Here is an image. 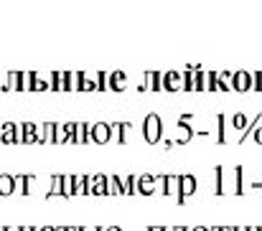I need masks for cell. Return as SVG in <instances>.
Instances as JSON below:
<instances>
[{
	"label": "cell",
	"mask_w": 262,
	"mask_h": 231,
	"mask_svg": "<svg viewBox=\"0 0 262 231\" xmlns=\"http://www.w3.org/2000/svg\"><path fill=\"white\" fill-rule=\"evenodd\" d=\"M219 231H234V226H219Z\"/></svg>",
	"instance_id": "19"
},
{
	"label": "cell",
	"mask_w": 262,
	"mask_h": 231,
	"mask_svg": "<svg viewBox=\"0 0 262 231\" xmlns=\"http://www.w3.org/2000/svg\"><path fill=\"white\" fill-rule=\"evenodd\" d=\"M232 86H234V89H239V91H247V89L252 86V77H250L247 72H239V74H234V77H232Z\"/></svg>",
	"instance_id": "9"
},
{
	"label": "cell",
	"mask_w": 262,
	"mask_h": 231,
	"mask_svg": "<svg viewBox=\"0 0 262 231\" xmlns=\"http://www.w3.org/2000/svg\"><path fill=\"white\" fill-rule=\"evenodd\" d=\"M110 86H112V89H125V74H122V72L110 74Z\"/></svg>",
	"instance_id": "12"
},
{
	"label": "cell",
	"mask_w": 262,
	"mask_h": 231,
	"mask_svg": "<svg viewBox=\"0 0 262 231\" xmlns=\"http://www.w3.org/2000/svg\"><path fill=\"white\" fill-rule=\"evenodd\" d=\"M173 229H176V231H188L186 226H173Z\"/></svg>",
	"instance_id": "23"
},
{
	"label": "cell",
	"mask_w": 262,
	"mask_h": 231,
	"mask_svg": "<svg viewBox=\"0 0 262 231\" xmlns=\"http://www.w3.org/2000/svg\"><path fill=\"white\" fill-rule=\"evenodd\" d=\"M188 231H209V226H193V229H188Z\"/></svg>",
	"instance_id": "16"
},
{
	"label": "cell",
	"mask_w": 262,
	"mask_h": 231,
	"mask_svg": "<svg viewBox=\"0 0 262 231\" xmlns=\"http://www.w3.org/2000/svg\"><path fill=\"white\" fill-rule=\"evenodd\" d=\"M199 188V178L191 175V173H183L178 175V201H186L188 196H193Z\"/></svg>",
	"instance_id": "1"
},
{
	"label": "cell",
	"mask_w": 262,
	"mask_h": 231,
	"mask_svg": "<svg viewBox=\"0 0 262 231\" xmlns=\"http://www.w3.org/2000/svg\"><path fill=\"white\" fill-rule=\"evenodd\" d=\"M43 231H54V229H43Z\"/></svg>",
	"instance_id": "26"
},
{
	"label": "cell",
	"mask_w": 262,
	"mask_h": 231,
	"mask_svg": "<svg viewBox=\"0 0 262 231\" xmlns=\"http://www.w3.org/2000/svg\"><path fill=\"white\" fill-rule=\"evenodd\" d=\"M148 231H163V226H148Z\"/></svg>",
	"instance_id": "18"
},
{
	"label": "cell",
	"mask_w": 262,
	"mask_h": 231,
	"mask_svg": "<svg viewBox=\"0 0 262 231\" xmlns=\"http://www.w3.org/2000/svg\"><path fill=\"white\" fill-rule=\"evenodd\" d=\"M156 191H158V175H150V173L138 175V193L140 196H153Z\"/></svg>",
	"instance_id": "5"
},
{
	"label": "cell",
	"mask_w": 262,
	"mask_h": 231,
	"mask_svg": "<svg viewBox=\"0 0 262 231\" xmlns=\"http://www.w3.org/2000/svg\"><path fill=\"white\" fill-rule=\"evenodd\" d=\"M247 137H252L255 143H262V127H252V130H247Z\"/></svg>",
	"instance_id": "15"
},
{
	"label": "cell",
	"mask_w": 262,
	"mask_h": 231,
	"mask_svg": "<svg viewBox=\"0 0 262 231\" xmlns=\"http://www.w3.org/2000/svg\"><path fill=\"white\" fill-rule=\"evenodd\" d=\"M107 231H122L120 226H107Z\"/></svg>",
	"instance_id": "20"
},
{
	"label": "cell",
	"mask_w": 262,
	"mask_h": 231,
	"mask_svg": "<svg viewBox=\"0 0 262 231\" xmlns=\"http://www.w3.org/2000/svg\"><path fill=\"white\" fill-rule=\"evenodd\" d=\"M247 231H260V226H247Z\"/></svg>",
	"instance_id": "22"
},
{
	"label": "cell",
	"mask_w": 262,
	"mask_h": 231,
	"mask_svg": "<svg viewBox=\"0 0 262 231\" xmlns=\"http://www.w3.org/2000/svg\"><path fill=\"white\" fill-rule=\"evenodd\" d=\"M64 196L67 198L74 196V175H64Z\"/></svg>",
	"instance_id": "14"
},
{
	"label": "cell",
	"mask_w": 262,
	"mask_h": 231,
	"mask_svg": "<svg viewBox=\"0 0 262 231\" xmlns=\"http://www.w3.org/2000/svg\"><path fill=\"white\" fill-rule=\"evenodd\" d=\"M74 196H87V175H74Z\"/></svg>",
	"instance_id": "10"
},
{
	"label": "cell",
	"mask_w": 262,
	"mask_h": 231,
	"mask_svg": "<svg viewBox=\"0 0 262 231\" xmlns=\"http://www.w3.org/2000/svg\"><path fill=\"white\" fill-rule=\"evenodd\" d=\"M163 231H176V229H173V226H168V229H163Z\"/></svg>",
	"instance_id": "24"
},
{
	"label": "cell",
	"mask_w": 262,
	"mask_h": 231,
	"mask_svg": "<svg viewBox=\"0 0 262 231\" xmlns=\"http://www.w3.org/2000/svg\"><path fill=\"white\" fill-rule=\"evenodd\" d=\"M143 132H145V140H148V143H158V140H161V132H163L161 117H158V114H148V117H145Z\"/></svg>",
	"instance_id": "2"
},
{
	"label": "cell",
	"mask_w": 262,
	"mask_h": 231,
	"mask_svg": "<svg viewBox=\"0 0 262 231\" xmlns=\"http://www.w3.org/2000/svg\"><path fill=\"white\" fill-rule=\"evenodd\" d=\"M67 231H82V226H67Z\"/></svg>",
	"instance_id": "17"
},
{
	"label": "cell",
	"mask_w": 262,
	"mask_h": 231,
	"mask_svg": "<svg viewBox=\"0 0 262 231\" xmlns=\"http://www.w3.org/2000/svg\"><path fill=\"white\" fill-rule=\"evenodd\" d=\"M107 196H122L120 193V178L117 175H107Z\"/></svg>",
	"instance_id": "11"
},
{
	"label": "cell",
	"mask_w": 262,
	"mask_h": 231,
	"mask_svg": "<svg viewBox=\"0 0 262 231\" xmlns=\"http://www.w3.org/2000/svg\"><path fill=\"white\" fill-rule=\"evenodd\" d=\"M54 231H67V229H54Z\"/></svg>",
	"instance_id": "25"
},
{
	"label": "cell",
	"mask_w": 262,
	"mask_h": 231,
	"mask_svg": "<svg viewBox=\"0 0 262 231\" xmlns=\"http://www.w3.org/2000/svg\"><path fill=\"white\" fill-rule=\"evenodd\" d=\"M163 86H166V89H171V91L183 89V74H178V72H168V74L163 77Z\"/></svg>",
	"instance_id": "8"
},
{
	"label": "cell",
	"mask_w": 262,
	"mask_h": 231,
	"mask_svg": "<svg viewBox=\"0 0 262 231\" xmlns=\"http://www.w3.org/2000/svg\"><path fill=\"white\" fill-rule=\"evenodd\" d=\"M87 196H107V175L104 173L87 175Z\"/></svg>",
	"instance_id": "3"
},
{
	"label": "cell",
	"mask_w": 262,
	"mask_h": 231,
	"mask_svg": "<svg viewBox=\"0 0 262 231\" xmlns=\"http://www.w3.org/2000/svg\"><path fill=\"white\" fill-rule=\"evenodd\" d=\"M158 193L178 196V175H158Z\"/></svg>",
	"instance_id": "6"
},
{
	"label": "cell",
	"mask_w": 262,
	"mask_h": 231,
	"mask_svg": "<svg viewBox=\"0 0 262 231\" xmlns=\"http://www.w3.org/2000/svg\"><path fill=\"white\" fill-rule=\"evenodd\" d=\"M112 137V125H107V122H97V125H89V140L92 143H107Z\"/></svg>",
	"instance_id": "4"
},
{
	"label": "cell",
	"mask_w": 262,
	"mask_h": 231,
	"mask_svg": "<svg viewBox=\"0 0 262 231\" xmlns=\"http://www.w3.org/2000/svg\"><path fill=\"white\" fill-rule=\"evenodd\" d=\"M234 231H247V226H234Z\"/></svg>",
	"instance_id": "21"
},
{
	"label": "cell",
	"mask_w": 262,
	"mask_h": 231,
	"mask_svg": "<svg viewBox=\"0 0 262 231\" xmlns=\"http://www.w3.org/2000/svg\"><path fill=\"white\" fill-rule=\"evenodd\" d=\"M51 191L64 196V175H54V178H51Z\"/></svg>",
	"instance_id": "13"
},
{
	"label": "cell",
	"mask_w": 262,
	"mask_h": 231,
	"mask_svg": "<svg viewBox=\"0 0 262 231\" xmlns=\"http://www.w3.org/2000/svg\"><path fill=\"white\" fill-rule=\"evenodd\" d=\"M260 231H262V226H260Z\"/></svg>",
	"instance_id": "27"
},
{
	"label": "cell",
	"mask_w": 262,
	"mask_h": 231,
	"mask_svg": "<svg viewBox=\"0 0 262 231\" xmlns=\"http://www.w3.org/2000/svg\"><path fill=\"white\" fill-rule=\"evenodd\" d=\"M252 125H257V120H250L247 114H234V117H232V127H234L237 132H247Z\"/></svg>",
	"instance_id": "7"
}]
</instances>
